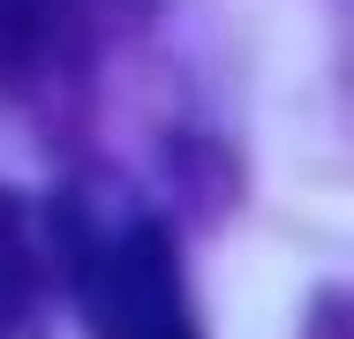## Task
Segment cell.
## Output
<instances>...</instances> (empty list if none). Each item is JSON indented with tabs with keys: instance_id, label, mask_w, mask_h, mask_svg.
Instances as JSON below:
<instances>
[{
	"instance_id": "obj_1",
	"label": "cell",
	"mask_w": 354,
	"mask_h": 339,
	"mask_svg": "<svg viewBox=\"0 0 354 339\" xmlns=\"http://www.w3.org/2000/svg\"><path fill=\"white\" fill-rule=\"evenodd\" d=\"M61 234H68V279H75L91 339H204L174 234L158 219H143V211L75 219L68 211Z\"/></svg>"
},
{
	"instance_id": "obj_2",
	"label": "cell",
	"mask_w": 354,
	"mask_h": 339,
	"mask_svg": "<svg viewBox=\"0 0 354 339\" xmlns=\"http://www.w3.org/2000/svg\"><path fill=\"white\" fill-rule=\"evenodd\" d=\"M151 0H0V98L38 91L46 75L83 68L91 46L136 23Z\"/></svg>"
},
{
	"instance_id": "obj_3",
	"label": "cell",
	"mask_w": 354,
	"mask_h": 339,
	"mask_svg": "<svg viewBox=\"0 0 354 339\" xmlns=\"http://www.w3.org/2000/svg\"><path fill=\"white\" fill-rule=\"evenodd\" d=\"M30 302H38V241H30L23 211L0 196V339L23 332Z\"/></svg>"
}]
</instances>
